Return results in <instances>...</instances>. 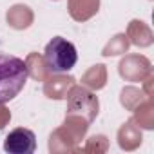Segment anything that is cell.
I'll return each mask as SVG.
<instances>
[{"mask_svg": "<svg viewBox=\"0 0 154 154\" xmlns=\"http://www.w3.org/2000/svg\"><path fill=\"white\" fill-rule=\"evenodd\" d=\"M27 78H29V67L22 58L8 53H0V105L18 96Z\"/></svg>", "mask_w": 154, "mask_h": 154, "instance_id": "obj_1", "label": "cell"}, {"mask_svg": "<svg viewBox=\"0 0 154 154\" xmlns=\"http://www.w3.org/2000/svg\"><path fill=\"white\" fill-rule=\"evenodd\" d=\"M44 62L51 72H67L78 62V51L72 42L54 36L44 49Z\"/></svg>", "mask_w": 154, "mask_h": 154, "instance_id": "obj_2", "label": "cell"}, {"mask_svg": "<svg viewBox=\"0 0 154 154\" xmlns=\"http://www.w3.org/2000/svg\"><path fill=\"white\" fill-rule=\"evenodd\" d=\"M4 150L9 154H33L36 150V136L33 131L18 127L4 140Z\"/></svg>", "mask_w": 154, "mask_h": 154, "instance_id": "obj_3", "label": "cell"}]
</instances>
